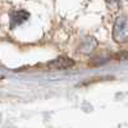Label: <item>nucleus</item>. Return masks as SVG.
Wrapping results in <instances>:
<instances>
[{
	"instance_id": "f257e3e1",
	"label": "nucleus",
	"mask_w": 128,
	"mask_h": 128,
	"mask_svg": "<svg viewBox=\"0 0 128 128\" xmlns=\"http://www.w3.org/2000/svg\"><path fill=\"white\" fill-rule=\"evenodd\" d=\"M113 38L116 42L128 41V17H118L113 27Z\"/></svg>"
},
{
	"instance_id": "f03ea898",
	"label": "nucleus",
	"mask_w": 128,
	"mask_h": 128,
	"mask_svg": "<svg viewBox=\"0 0 128 128\" xmlns=\"http://www.w3.org/2000/svg\"><path fill=\"white\" fill-rule=\"evenodd\" d=\"M28 18H30V13L27 10H16L10 16V28H14L19 24H22Z\"/></svg>"
},
{
	"instance_id": "7ed1b4c3",
	"label": "nucleus",
	"mask_w": 128,
	"mask_h": 128,
	"mask_svg": "<svg viewBox=\"0 0 128 128\" xmlns=\"http://www.w3.org/2000/svg\"><path fill=\"white\" fill-rule=\"evenodd\" d=\"M74 64V62L70 59V58H67V56H60V58H56L52 62H50L48 64L49 68H52V69H67L69 67H72Z\"/></svg>"
}]
</instances>
